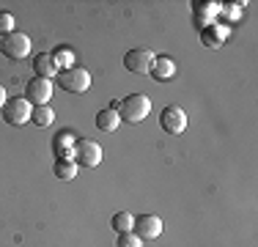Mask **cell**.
I'll return each mask as SVG.
<instances>
[{"label": "cell", "mask_w": 258, "mask_h": 247, "mask_svg": "<svg viewBox=\"0 0 258 247\" xmlns=\"http://www.w3.org/2000/svg\"><path fill=\"white\" fill-rule=\"evenodd\" d=\"M151 74L159 80V83H168V80L176 77V64L173 58H165V55H159V58L154 60V69H151Z\"/></svg>", "instance_id": "cell-15"}, {"label": "cell", "mask_w": 258, "mask_h": 247, "mask_svg": "<svg viewBox=\"0 0 258 247\" xmlns=\"http://www.w3.org/2000/svg\"><path fill=\"white\" fill-rule=\"evenodd\" d=\"M50 96H52V80L30 77L25 83V99L33 104V107H39V104H50Z\"/></svg>", "instance_id": "cell-8"}, {"label": "cell", "mask_w": 258, "mask_h": 247, "mask_svg": "<svg viewBox=\"0 0 258 247\" xmlns=\"http://www.w3.org/2000/svg\"><path fill=\"white\" fill-rule=\"evenodd\" d=\"M33 72H36V77H44V80L58 77V66H55L52 55L50 52H39V55H36V58H33Z\"/></svg>", "instance_id": "cell-13"}, {"label": "cell", "mask_w": 258, "mask_h": 247, "mask_svg": "<svg viewBox=\"0 0 258 247\" xmlns=\"http://www.w3.org/2000/svg\"><path fill=\"white\" fill-rule=\"evenodd\" d=\"M110 228H113L115 233H126L135 228V214L132 212H115L113 217H110Z\"/></svg>", "instance_id": "cell-18"}, {"label": "cell", "mask_w": 258, "mask_h": 247, "mask_svg": "<svg viewBox=\"0 0 258 247\" xmlns=\"http://www.w3.org/2000/svg\"><path fill=\"white\" fill-rule=\"evenodd\" d=\"M30 121H33L36 127L44 129L55 121V110L50 107V104H39V107H33V113H30Z\"/></svg>", "instance_id": "cell-19"}, {"label": "cell", "mask_w": 258, "mask_h": 247, "mask_svg": "<svg viewBox=\"0 0 258 247\" xmlns=\"http://www.w3.org/2000/svg\"><path fill=\"white\" fill-rule=\"evenodd\" d=\"M72 159L77 162V168H96L102 162V146L96 140H77Z\"/></svg>", "instance_id": "cell-6"}, {"label": "cell", "mask_w": 258, "mask_h": 247, "mask_svg": "<svg viewBox=\"0 0 258 247\" xmlns=\"http://www.w3.org/2000/svg\"><path fill=\"white\" fill-rule=\"evenodd\" d=\"M115 247H143V239L135 236V231H126V233H118Z\"/></svg>", "instance_id": "cell-20"}, {"label": "cell", "mask_w": 258, "mask_h": 247, "mask_svg": "<svg viewBox=\"0 0 258 247\" xmlns=\"http://www.w3.org/2000/svg\"><path fill=\"white\" fill-rule=\"evenodd\" d=\"M0 39H3V36H0Z\"/></svg>", "instance_id": "cell-23"}, {"label": "cell", "mask_w": 258, "mask_h": 247, "mask_svg": "<svg viewBox=\"0 0 258 247\" xmlns=\"http://www.w3.org/2000/svg\"><path fill=\"white\" fill-rule=\"evenodd\" d=\"M228 36H231V28L225 22H212V25H206V28H201V41H204V47H209V49H220Z\"/></svg>", "instance_id": "cell-10"}, {"label": "cell", "mask_w": 258, "mask_h": 247, "mask_svg": "<svg viewBox=\"0 0 258 247\" xmlns=\"http://www.w3.org/2000/svg\"><path fill=\"white\" fill-rule=\"evenodd\" d=\"M154 60H157V55H154V49H149V47L129 49L124 55V66H126V72H132V74H151Z\"/></svg>", "instance_id": "cell-5"}, {"label": "cell", "mask_w": 258, "mask_h": 247, "mask_svg": "<svg viewBox=\"0 0 258 247\" xmlns=\"http://www.w3.org/2000/svg\"><path fill=\"white\" fill-rule=\"evenodd\" d=\"M14 30V17L9 11H0V36H9Z\"/></svg>", "instance_id": "cell-21"}, {"label": "cell", "mask_w": 258, "mask_h": 247, "mask_svg": "<svg viewBox=\"0 0 258 247\" xmlns=\"http://www.w3.org/2000/svg\"><path fill=\"white\" fill-rule=\"evenodd\" d=\"M77 162L75 159H55V165H52V173H55V178H60V181H75L77 178Z\"/></svg>", "instance_id": "cell-16"}, {"label": "cell", "mask_w": 258, "mask_h": 247, "mask_svg": "<svg viewBox=\"0 0 258 247\" xmlns=\"http://www.w3.org/2000/svg\"><path fill=\"white\" fill-rule=\"evenodd\" d=\"M0 52L9 60H25L30 55V36L22 30H11L9 36L0 39Z\"/></svg>", "instance_id": "cell-3"}, {"label": "cell", "mask_w": 258, "mask_h": 247, "mask_svg": "<svg viewBox=\"0 0 258 247\" xmlns=\"http://www.w3.org/2000/svg\"><path fill=\"white\" fill-rule=\"evenodd\" d=\"M50 55H52L55 66H58V72H63V69H72V66H75V49H72V47H66V44L55 47Z\"/></svg>", "instance_id": "cell-17"}, {"label": "cell", "mask_w": 258, "mask_h": 247, "mask_svg": "<svg viewBox=\"0 0 258 247\" xmlns=\"http://www.w3.org/2000/svg\"><path fill=\"white\" fill-rule=\"evenodd\" d=\"M55 83L66 91V94H85L91 88V72L88 69H80V66H72V69L58 72Z\"/></svg>", "instance_id": "cell-2"}, {"label": "cell", "mask_w": 258, "mask_h": 247, "mask_svg": "<svg viewBox=\"0 0 258 247\" xmlns=\"http://www.w3.org/2000/svg\"><path fill=\"white\" fill-rule=\"evenodd\" d=\"M75 143H77V138L72 132H58L52 138V154L58 159H72V154H75Z\"/></svg>", "instance_id": "cell-12"}, {"label": "cell", "mask_w": 258, "mask_h": 247, "mask_svg": "<svg viewBox=\"0 0 258 247\" xmlns=\"http://www.w3.org/2000/svg\"><path fill=\"white\" fill-rule=\"evenodd\" d=\"M30 113H33V104H30L25 96H11L9 102L3 104V110H0V115H3V121L9 124V127H22V124H28Z\"/></svg>", "instance_id": "cell-4"}, {"label": "cell", "mask_w": 258, "mask_h": 247, "mask_svg": "<svg viewBox=\"0 0 258 247\" xmlns=\"http://www.w3.org/2000/svg\"><path fill=\"white\" fill-rule=\"evenodd\" d=\"M135 236H140L143 242H154V239L162 233V220L157 214H138L135 217Z\"/></svg>", "instance_id": "cell-9"}, {"label": "cell", "mask_w": 258, "mask_h": 247, "mask_svg": "<svg viewBox=\"0 0 258 247\" xmlns=\"http://www.w3.org/2000/svg\"><path fill=\"white\" fill-rule=\"evenodd\" d=\"M6 102H9V96H6V88L0 85V110H3V104H6Z\"/></svg>", "instance_id": "cell-22"}, {"label": "cell", "mask_w": 258, "mask_h": 247, "mask_svg": "<svg viewBox=\"0 0 258 247\" xmlns=\"http://www.w3.org/2000/svg\"><path fill=\"white\" fill-rule=\"evenodd\" d=\"M192 17H195V25L198 28H206V25L217 22L220 17V3H214V0H195L192 3Z\"/></svg>", "instance_id": "cell-11"}, {"label": "cell", "mask_w": 258, "mask_h": 247, "mask_svg": "<svg viewBox=\"0 0 258 247\" xmlns=\"http://www.w3.org/2000/svg\"><path fill=\"white\" fill-rule=\"evenodd\" d=\"M149 113H151V99L146 94H129L126 99H121V102H118L121 121L140 124L143 118H149Z\"/></svg>", "instance_id": "cell-1"}, {"label": "cell", "mask_w": 258, "mask_h": 247, "mask_svg": "<svg viewBox=\"0 0 258 247\" xmlns=\"http://www.w3.org/2000/svg\"><path fill=\"white\" fill-rule=\"evenodd\" d=\"M159 127L168 135H181L184 129H187V113H184L181 107H176V104H168V107H162V113H159Z\"/></svg>", "instance_id": "cell-7"}, {"label": "cell", "mask_w": 258, "mask_h": 247, "mask_svg": "<svg viewBox=\"0 0 258 247\" xmlns=\"http://www.w3.org/2000/svg\"><path fill=\"white\" fill-rule=\"evenodd\" d=\"M118 124H121L118 110L104 107V110L96 113V129H99V132H115V129H118Z\"/></svg>", "instance_id": "cell-14"}]
</instances>
